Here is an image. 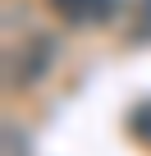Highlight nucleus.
I'll return each instance as SVG.
<instances>
[{"mask_svg":"<svg viewBox=\"0 0 151 156\" xmlns=\"http://www.w3.org/2000/svg\"><path fill=\"white\" fill-rule=\"evenodd\" d=\"M50 9L64 23H105L115 14V0H50Z\"/></svg>","mask_w":151,"mask_h":156,"instance_id":"obj_2","label":"nucleus"},{"mask_svg":"<svg viewBox=\"0 0 151 156\" xmlns=\"http://www.w3.org/2000/svg\"><path fill=\"white\" fill-rule=\"evenodd\" d=\"M128 133H133L142 147H151V101H137V106L128 110Z\"/></svg>","mask_w":151,"mask_h":156,"instance_id":"obj_3","label":"nucleus"},{"mask_svg":"<svg viewBox=\"0 0 151 156\" xmlns=\"http://www.w3.org/2000/svg\"><path fill=\"white\" fill-rule=\"evenodd\" d=\"M60 55V41L50 32H32L28 41H19V51L5 55V78H9V87H37L41 78L50 73Z\"/></svg>","mask_w":151,"mask_h":156,"instance_id":"obj_1","label":"nucleus"}]
</instances>
